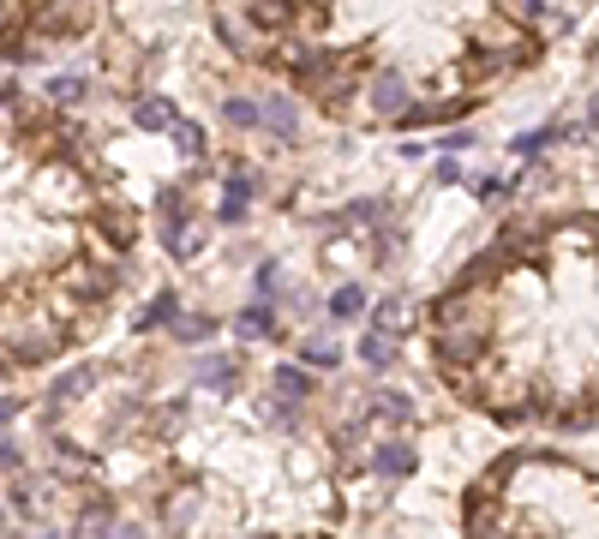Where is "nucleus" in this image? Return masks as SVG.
<instances>
[{
	"instance_id": "13",
	"label": "nucleus",
	"mask_w": 599,
	"mask_h": 539,
	"mask_svg": "<svg viewBox=\"0 0 599 539\" xmlns=\"http://www.w3.org/2000/svg\"><path fill=\"white\" fill-rule=\"evenodd\" d=\"M366 306H372V300H366V288H360V282H342V288L330 294V324H354Z\"/></svg>"
},
{
	"instance_id": "12",
	"label": "nucleus",
	"mask_w": 599,
	"mask_h": 539,
	"mask_svg": "<svg viewBox=\"0 0 599 539\" xmlns=\"http://www.w3.org/2000/svg\"><path fill=\"white\" fill-rule=\"evenodd\" d=\"M354 354H360V366H372V372H390V366H396V336H384V330H366Z\"/></svg>"
},
{
	"instance_id": "15",
	"label": "nucleus",
	"mask_w": 599,
	"mask_h": 539,
	"mask_svg": "<svg viewBox=\"0 0 599 539\" xmlns=\"http://www.w3.org/2000/svg\"><path fill=\"white\" fill-rule=\"evenodd\" d=\"M246 204H252V180H246V174H228V192H222L216 222H240V216H246Z\"/></svg>"
},
{
	"instance_id": "17",
	"label": "nucleus",
	"mask_w": 599,
	"mask_h": 539,
	"mask_svg": "<svg viewBox=\"0 0 599 539\" xmlns=\"http://www.w3.org/2000/svg\"><path fill=\"white\" fill-rule=\"evenodd\" d=\"M276 396H288V402H306V396H312V378H306L300 360H294V366H276Z\"/></svg>"
},
{
	"instance_id": "14",
	"label": "nucleus",
	"mask_w": 599,
	"mask_h": 539,
	"mask_svg": "<svg viewBox=\"0 0 599 539\" xmlns=\"http://www.w3.org/2000/svg\"><path fill=\"white\" fill-rule=\"evenodd\" d=\"M300 366H306V372H336V366H342V342H330V336L300 342Z\"/></svg>"
},
{
	"instance_id": "18",
	"label": "nucleus",
	"mask_w": 599,
	"mask_h": 539,
	"mask_svg": "<svg viewBox=\"0 0 599 539\" xmlns=\"http://www.w3.org/2000/svg\"><path fill=\"white\" fill-rule=\"evenodd\" d=\"M138 126H156V132H162V126H180V114H174L162 96H150V102H138Z\"/></svg>"
},
{
	"instance_id": "22",
	"label": "nucleus",
	"mask_w": 599,
	"mask_h": 539,
	"mask_svg": "<svg viewBox=\"0 0 599 539\" xmlns=\"http://www.w3.org/2000/svg\"><path fill=\"white\" fill-rule=\"evenodd\" d=\"M252 539H330V534H252Z\"/></svg>"
},
{
	"instance_id": "4",
	"label": "nucleus",
	"mask_w": 599,
	"mask_h": 539,
	"mask_svg": "<svg viewBox=\"0 0 599 539\" xmlns=\"http://www.w3.org/2000/svg\"><path fill=\"white\" fill-rule=\"evenodd\" d=\"M462 539H599V474L588 456L516 444L462 492Z\"/></svg>"
},
{
	"instance_id": "19",
	"label": "nucleus",
	"mask_w": 599,
	"mask_h": 539,
	"mask_svg": "<svg viewBox=\"0 0 599 539\" xmlns=\"http://www.w3.org/2000/svg\"><path fill=\"white\" fill-rule=\"evenodd\" d=\"M258 300H276V264H258Z\"/></svg>"
},
{
	"instance_id": "10",
	"label": "nucleus",
	"mask_w": 599,
	"mask_h": 539,
	"mask_svg": "<svg viewBox=\"0 0 599 539\" xmlns=\"http://www.w3.org/2000/svg\"><path fill=\"white\" fill-rule=\"evenodd\" d=\"M360 420H366V426H414V396H402V390H378V396L366 402Z\"/></svg>"
},
{
	"instance_id": "21",
	"label": "nucleus",
	"mask_w": 599,
	"mask_h": 539,
	"mask_svg": "<svg viewBox=\"0 0 599 539\" xmlns=\"http://www.w3.org/2000/svg\"><path fill=\"white\" fill-rule=\"evenodd\" d=\"M18 462H24V456H18V444H0V468H6V474H18Z\"/></svg>"
},
{
	"instance_id": "23",
	"label": "nucleus",
	"mask_w": 599,
	"mask_h": 539,
	"mask_svg": "<svg viewBox=\"0 0 599 539\" xmlns=\"http://www.w3.org/2000/svg\"><path fill=\"white\" fill-rule=\"evenodd\" d=\"M42 539H60V534H42Z\"/></svg>"
},
{
	"instance_id": "8",
	"label": "nucleus",
	"mask_w": 599,
	"mask_h": 539,
	"mask_svg": "<svg viewBox=\"0 0 599 539\" xmlns=\"http://www.w3.org/2000/svg\"><path fill=\"white\" fill-rule=\"evenodd\" d=\"M234 336H240V342H276V336H282V318H276V306H270V300H252V306H240V318H234Z\"/></svg>"
},
{
	"instance_id": "9",
	"label": "nucleus",
	"mask_w": 599,
	"mask_h": 539,
	"mask_svg": "<svg viewBox=\"0 0 599 539\" xmlns=\"http://www.w3.org/2000/svg\"><path fill=\"white\" fill-rule=\"evenodd\" d=\"M90 390H96V366H72V372H60V378L48 384V402H42V408H48V414H66V408H72L78 396H90Z\"/></svg>"
},
{
	"instance_id": "20",
	"label": "nucleus",
	"mask_w": 599,
	"mask_h": 539,
	"mask_svg": "<svg viewBox=\"0 0 599 539\" xmlns=\"http://www.w3.org/2000/svg\"><path fill=\"white\" fill-rule=\"evenodd\" d=\"M18 408H24V402H18V396H0V432H6V426H12V420H18Z\"/></svg>"
},
{
	"instance_id": "1",
	"label": "nucleus",
	"mask_w": 599,
	"mask_h": 539,
	"mask_svg": "<svg viewBox=\"0 0 599 539\" xmlns=\"http://www.w3.org/2000/svg\"><path fill=\"white\" fill-rule=\"evenodd\" d=\"M246 54L324 120L438 132L552 48L546 0H240Z\"/></svg>"
},
{
	"instance_id": "7",
	"label": "nucleus",
	"mask_w": 599,
	"mask_h": 539,
	"mask_svg": "<svg viewBox=\"0 0 599 539\" xmlns=\"http://www.w3.org/2000/svg\"><path fill=\"white\" fill-rule=\"evenodd\" d=\"M366 468H372L378 480H408V474L420 468V450H414V438H378V444L366 450Z\"/></svg>"
},
{
	"instance_id": "16",
	"label": "nucleus",
	"mask_w": 599,
	"mask_h": 539,
	"mask_svg": "<svg viewBox=\"0 0 599 539\" xmlns=\"http://www.w3.org/2000/svg\"><path fill=\"white\" fill-rule=\"evenodd\" d=\"M168 330H174V342H186V348H198V342H210V336H216L222 324H216V318H198V312H186V318H174Z\"/></svg>"
},
{
	"instance_id": "5",
	"label": "nucleus",
	"mask_w": 599,
	"mask_h": 539,
	"mask_svg": "<svg viewBox=\"0 0 599 539\" xmlns=\"http://www.w3.org/2000/svg\"><path fill=\"white\" fill-rule=\"evenodd\" d=\"M102 0H0V60L36 66L60 48H72L96 24Z\"/></svg>"
},
{
	"instance_id": "2",
	"label": "nucleus",
	"mask_w": 599,
	"mask_h": 539,
	"mask_svg": "<svg viewBox=\"0 0 599 539\" xmlns=\"http://www.w3.org/2000/svg\"><path fill=\"white\" fill-rule=\"evenodd\" d=\"M438 384L504 432H594V210L510 216L432 300Z\"/></svg>"
},
{
	"instance_id": "11",
	"label": "nucleus",
	"mask_w": 599,
	"mask_h": 539,
	"mask_svg": "<svg viewBox=\"0 0 599 539\" xmlns=\"http://www.w3.org/2000/svg\"><path fill=\"white\" fill-rule=\"evenodd\" d=\"M174 318H180V294H174V288H156L150 306L138 312V330H168Z\"/></svg>"
},
{
	"instance_id": "6",
	"label": "nucleus",
	"mask_w": 599,
	"mask_h": 539,
	"mask_svg": "<svg viewBox=\"0 0 599 539\" xmlns=\"http://www.w3.org/2000/svg\"><path fill=\"white\" fill-rule=\"evenodd\" d=\"M192 384L210 390V396H234V390L246 384V360H240V354H204V360L192 366Z\"/></svg>"
},
{
	"instance_id": "3",
	"label": "nucleus",
	"mask_w": 599,
	"mask_h": 539,
	"mask_svg": "<svg viewBox=\"0 0 599 539\" xmlns=\"http://www.w3.org/2000/svg\"><path fill=\"white\" fill-rule=\"evenodd\" d=\"M138 204L48 96L0 78V378L78 354L138 276Z\"/></svg>"
}]
</instances>
